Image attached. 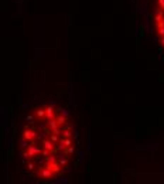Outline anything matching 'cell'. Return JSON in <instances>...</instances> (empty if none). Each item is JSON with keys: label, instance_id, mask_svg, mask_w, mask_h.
<instances>
[{"label": "cell", "instance_id": "obj_1", "mask_svg": "<svg viewBox=\"0 0 164 184\" xmlns=\"http://www.w3.org/2000/svg\"><path fill=\"white\" fill-rule=\"evenodd\" d=\"M27 152H28V154H30V157H34V156L41 153V149L34 143V140H31V144H28V150Z\"/></svg>", "mask_w": 164, "mask_h": 184}, {"label": "cell", "instance_id": "obj_2", "mask_svg": "<svg viewBox=\"0 0 164 184\" xmlns=\"http://www.w3.org/2000/svg\"><path fill=\"white\" fill-rule=\"evenodd\" d=\"M23 137H24L26 140L31 142V140H34V139H37V133L34 132V130H30V129H26V130H24V135H23Z\"/></svg>", "mask_w": 164, "mask_h": 184}, {"label": "cell", "instance_id": "obj_3", "mask_svg": "<svg viewBox=\"0 0 164 184\" xmlns=\"http://www.w3.org/2000/svg\"><path fill=\"white\" fill-rule=\"evenodd\" d=\"M40 174H41V177H43V178H51L52 176H54V173H52L48 167L44 166V167H41V170H40Z\"/></svg>", "mask_w": 164, "mask_h": 184}, {"label": "cell", "instance_id": "obj_4", "mask_svg": "<svg viewBox=\"0 0 164 184\" xmlns=\"http://www.w3.org/2000/svg\"><path fill=\"white\" fill-rule=\"evenodd\" d=\"M43 147H44V149H47V150H50L52 153V152L55 150V143H52L50 139H44V140H43Z\"/></svg>", "mask_w": 164, "mask_h": 184}, {"label": "cell", "instance_id": "obj_5", "mask_svg": "<svg viewBox=\"0 0 164 184\" xmlns=\"http://www.w3.org/2000/svg\"><path fill=\"white\" fill-rule=\"evenodd\" d=\"M54 116H55V109H54L52 105H50V106L45 108V116H44V118L48 120V119H52Z\"/></svg>", "mask_w": 164, "mask_h": 184}, {"label": "cell", "instance_id": "obj_6", "mask_svg": "<svg viewBox=\"0 0 164 184\" xmlns=\"http://www.w3.org/2000/svg\"><path fill=\"white\" fill-rule=\"evenodd\" d=\"M60 143H62L65 147H68V146H71V144H72V139H71V137H62V139L60 140Z\"/></svg>", "mask_w": 164, "mask_h": 184}, {"label": "cell", "instance_id": "obj_7", "mask_svg": "<svg viewBox=\"0 0 164 184\" xmlns=\"http://www.w3.org/2000/svg\"><path fill=\"white\" fill-rule=\"evenodd\" d=\"M57 162H58V164H60L61 167H64V166H67V163H68V159H67V157H62V156H58Z\"/></svg>", "mask_w": 164, "mask_h": 184}, {"label": "cell", "instance_id": "obj_8", "mask_svg": "<svg viewBox=\"0 0 164 184\" xmlns=\"http://www.w3.org/2000/svg\"><path fill=\"white\" fill-rule=\"evenodd\" d=\"M65 122H67V116H64V115H60V116H57V123H58V126H60V125H64Z\"/></svg>", "mask_w": 164, "mask_h": 184}, {"label": "cell", "instance_id": "obj_9", "mask_svg": "<svg viewBox=\"0 0 164 184\" xmlns=\"http://www.w3.org/2000/svg\"><path fill=\"white\" fill-rule=\"evenodd\" d=\"M48 126H50V129H54V128H57L58 126V123H57V119H54V118H52V119H48Z\"/></svg>", "mask_w": 164, "mask_h": 184}, {"label": "cell", "instance_id": "obj_10", "mask_svg": "<svg viewBox=\"0 0 164 184\" xmlns=\"http://www.w3.org/2000/svg\"><path fill=\"white\" fill-rule=\"evenodd\" d=\"M36 116L37 118H44V116H45V109H43V108H41V109H37Z\"/></svg>", "mask_w": 164, "mask_h": 184}, {"label": "cell", "instance_id": "obj_11", "mask_svg": "<svg viewBox=\"0 0 164 184\" xmlns=\"http://www.w3.org/2000/svg\"><path fill=\"white\" fill-rule=\"evenodd\" d=\"M61 135H62V137H72V132H71V130H68V129L62 130V132H61Z\"/></svg>", "mask_w": 164, "mask_h": 184}, {"label": "cell", "instance_id": "obj_12", "mask_svg": "<svg viewBox=\"0 0 164 184\" xmlns=\"http://www.w3.org/2000/svg\"><path fill=\"white\" fill-rule=\"evenodd\" d=\"M65 154H72L74 152H75V149H74V146L71 144V146H68V147H65Z\"/></svg>", "mask_w": 164, "mask_h": 184}, {"label": "cell", "instance_id": "obj_13", "mask_svg": "<svg viewBox=\"0 0 164 184\" xmlns=\"http://www.w3.org/2000/svg\"><path fill=\"white\" fill-rule=\"evenodd\" d=\"M58 136H60V135H55V133H51V137H50V140H51L52 143H58V142H60Z\"/></svg>", "mask_w": 164, "mask_h": 184}, {"label": "cell", "instance_id": "obj_14", "mask_svg": "<svg viewBox=\"0 0 164 184\" xmlns=\"http://www.w3.org/2000/svg\"><path fill=\"white\" fill-rule=\"evenodd\" d=\"M40 154H41L43 157H48L50 154H51V152H50V150H47V149H44V150H41V153H40Z\"/></svg>", "mask_w": 164, "mask_h": 184}, {"label": "cell", "instance_id": "obj_15", "mask_svg": "<svg viewBox=\"0 0 164 184\" xmlns=\"http://www.w3.org/2000/svg\"><path fill=\"white\" fill-rule=\"evenodd\" d=\"M57 110L60 112L61 115H64V116H67V118H68V115H69V112H68L67 109H57Z\"/></svg>", "mask_w": 164, "mask_h": 184}, {"label": "cell", "instance_id": "obj_16", "mask_svg": "<svg viewBox=\"0 0 164 184\" xmlns=\"http://www.w3.org/2000/svg\"><path fill=\"white\" fill-rule=\"evenodd\" d=\"M26 120H27L28 123H34V120H36V118H34L33 115H28V116L26 118Z\"/></svg>", "mask_w": 164, "mask_h": 184}, {"label": "cell", "instance_id": "obj_17", "mask_svg": "<svg viewBox=\"0 0 164 184\" xmlns=\"http://www.w3.org/2000/svg\"><path fill=\"white\" fill-rule=\"evenodd\" d=\"M51 133H55V135H61V129L58 128H54V129H51Z\"/></svg>", "mask_w": 164, "mask_h": 184}, {"label": "cell", "instance_id": "obj_18", "mask_svg": "<svg viewBox=\"0 0 164 184\" xmlns=\"http://www.w3.org/2000/svg\"><path fill=\"white\" fill-rule=\"evenodd\" d=\"M55 149H57V150H60V152H64V150H65V146H64L62 143H60L57 147H55Z\"/></svg>", "mask_w": 164, "mask_h": 184}, {"label": "cell", "instance_id": "obj_19", "mask_svg": "<svg viewBox=\"0 0 164 184\" xmlns=\"http://www.w3.org/2000/svg\"><path fill=\"white\" fill-rule=\"evenodd\" d=\"M27 169L33 171V170H36V164H34V163H28V164H27Z\"/></svg>", "mask_w": 164, "mask_h": 184}, {"label": "cell", "instance_id": "obj_20", "mask_svg": "<svg viewBox=\"0 0 164 184\" xmlns=\"http://www.w3.org/2000/svg\"><path fill=\"white\" fill-rule=\"evenodd\" d=\"M21 147L24 149V147H28V140H26L24 137H23V140H21Z\"/></svg>", "mask_w": 164, "mask_h": 184}, {"label": "cell", "instance_id": "obj_21", "mask_svg": "<svg viewBox=\"0 0 164 184\" xmlns=\"http://www.w3.org/2000/svg\"><path fill=\"white\" fill-rule=\"evenodd\" d=\"M157 3H158V7L164 10V0H157Z\"/></svg>", "mask_w": 164, "mask_h": 184}, {"label": "cell", "instance_id": "obj_22", "mask_svg": "<svg viewBox=\"0 0 164 184\" xmlns=\"http://www.w3.org/2000/svg\"><path fill=\"white\" fill-rule=\"evenodd\" d=\"M64 125H65V129H68V130H71V129H74V126L71 125V123H67V122H65Z\"/></svg>", "mask_w": 164, "mask_h": 184}, {"label": "cell", "instance_id": "obj_23", "mask_svg": "<svg viewBox=\"0 0 164 184\" xmlns=\"http://www.w3.org/2000/svg\"><path fill=\"white\" fill-rule=\"evenodd\" d=\"M157 33H158V36H160V37H161V36H164V27H160Z\"/></svg>", "mask_w": 164, "mask_h": 184}, {"label": "cell", "instance_id": "obj_24", "mask_svg": "<svg viewBox=\"0 0 164 184\" xmlns=\"http://www.w3.org/2000/svg\"><path fill=\"white\" fill-rule=\"evenodd\" d=\"M160 44L164 47V36H161V37H160Z\"/></svg>", "mask_w": 164, "mask_h": 184}]
</instances>
